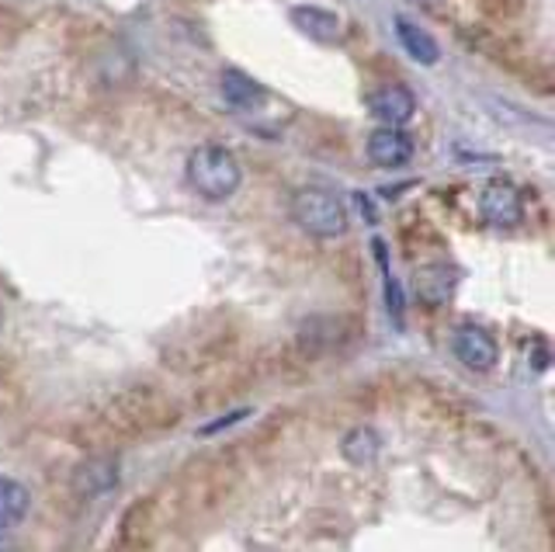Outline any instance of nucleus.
<instances>
[{
    "instance_id": "ddd939ff",
    "label": "nucleus",
    "mask_w": 555,
    "mask_h": 552,
    "mask_svg": "<svg viewBox=\"0 0 555 552\" xmlns=\"http://www.w3.org/2000/svg\"><path fill=\"white\" fill-rule=\"evenodd\" d=\"M378 448H382V441L372 427H354L351 435L340 441V452L351 465H372L378 459Z\"/></svg>"
},
{
    "instance_id": "9d476101",
    "label": "nucleus",
    "mask_w": 555,
    "mask_h": 552,
    "mask_svg": "<svg viewBox=\"0 0 555 552\" xmlns=\"http://www.w3.org/2000/svg\"><path fill=\"white\" fill-rule=\"evenodd\" d=\"M455 282H459V274L455 268H448V265H424L421 271H416V296H421V303L427 306H441L451 299V292H455Z\"/></svg>"
},
{
    "instance_id": "423d86ee",
    "label": "nucleus",
    "mask_w": 555,
    "mask_h": 552,
    "mask_svg": "<svg viewBox=\"0 0 555 552\" xmlns=\"http://www.w3.org/2000/svg\"><path fill=\"white\" fill-rule=\"evenodd\" d=\"M413 140L396 126H382L369 136V143H364V153H369V161L382 170H399L413 161Z\"/></svg>"
},
{
    "instance_id": "9b49d317",
    "label": "nucleus",
    "mask_w": 555,
    "mask_h": 552,
    "mask_svg": "<svg viewBox=\"0 0 555 552\" xmlns=\"http://www.w3.org/2000/svg\"><path fill=\"white\" fill-rule=\"evenodd\" d=\"M396 39H399V46L406 49V56L413 60V63H421V66H434L441 60V49H438V42H434V36H427V31L421 28V25H413L410 18H403V14H396Z\"/></svg>"
},
{
    "instance_id": "2eb2a0df",
    "label": "nucleus",
    "mask_w": 555,
    "mask_h": 552,
    "mask_svg": "<svg viewBox=\"0 0 555 552\" xmlns=\"http://www.w3.org/2000/svg\"><path fill=\"white\" fill-rule=\"evenodd\" d=\"M243 418H250V410H236V413H230V418H219V421H212V424H205L198 435L202 438H212V435H219V431H230L233 424H240Z\"/></svg>"
},
{
    "instance_id": "f257e3e1",
    "label": "nucleus",
    "mask_w": 555,
    "mask_h": 552,
    "mask_svg": "<svg viewBox=\"0 0 555 552\" xmlns=\"http://www.w3.org/2000/svg\"><path fill=\"white\" fill-rule=\"evenodd\" d=\"M184 178L191 184V192L202 195L205 202H225L240 192L243 167L233 150H225L219 143H202L188 153Z\"/></svg>"
},
{
    "instance_id": "dca6fc26",
    "label": "nucleus",
    "mask_w": 555,
    "mask_h": 552,
    "mask_svg": "<svg viewBox=\"0 0 555 552\" xmlns=\"http://www.w3.org/2000/svg\"><path fill=\"white\" fill-rule=\"evenodd\" d=\"M0 552H14V542L8 531H0Z\"/></svg>"
},
{
    "instance_id": "6e6552de",
    "label": "nucleus",
    "mask_w": 555,
    "mask_h": 552,
    "mask_svg": "<svg viewBox=\"0 0 555 552\" xmlns=\"http://www.w3.org/2000/svg\"><path fill=\"white\" fill-rule=\"evenodd\" d=\"M219 94H222L225 105L236 108V112H257V108H264V101H268V91L243 70H222L219 74Z\"/></svg>"
},
{
    "instance_id": "4468645a",
    "label": "nucleus",
    "mask_w": 555,
    "mask_h": 552,
    "mask_svg": "<svg viewBox=\"0 0 555 552\" xmlns=\"http://www.w3.org/2000/svg\"><path fill=\"white\" fill-rule=\"evenodd\" d=\"M386 306H389V313L396 317V323H403V313H406V303H403V288H399V282L392 279L389 271H386Z\"/></svg>"
},
{
    "instance_id": "39448f33",
    "label": "nucleus",
    "mask_w": 555,
    "mask_h": 552,
    "mask_svg": "<svg viewBox=\"0 0 555 552\" xmlns=\"http://www.w3.org/2000/svg\"><path fill=\"white\" fill-rule=\"evenodd\" d=\"M364 105H369L372 118H378L382 126H396V129H403L416 115V98L406 84H382V88H375L364 98Z\"/></svg>"
},
{
    "instance_id": "0eeeda50",
    "label": "nucleus",
    "mask_w": 555,
    "mask_h": 552,
    "mask_svg": "<svg viewBox=\"0 0 555 552\" xmlns=\"http://www.w3.org/2000/svg\"><path fill=\"white\" fill-rule=\"evenodd\" d=\"M292 25L309 36L312 42H340L344 39V18L337 11L320 8V4H299L292 8Z\"/></svg>"
},
{
    "instance_id": "20e7f679",
    "label": "nucleus",
    "mask_w": 555,
    "mask_h": 552,
    "mask_svg": "<svg viewBox=\"0 0 555 552\" xmlns=\"http://www.w3.org/2000/svg\"><path fill=\"white\" fill-rule=\"evenodd\" d=\"M451 355H455L468 372H490L500 358L493 334L479 323H462L451 334Z\"/></svg>"
},
{
    "instance_id": "f3484780",
    "label": "nucleus",
    "mask_w": 555,
    "mask_h": 552,
    "mask_svg": "<svg viewBox=\"0 0 555 552\" xmlns=\"http://www.w3.org/2000/svg\"><path fill=\"white\" fill-rule=\"evenodd\" d=\"M416 4H438V0H416Z\"/></svg>"
},
{
    "instance_id": "1a4fd4ad",
    "label": "nucleus",
    "mask_w": 555,
    "mask_h": 552,
    "mask_svg": "<svg viewBox=\"0 0 555 552\" xmlns=\"http://www.w3.org/2000/svg\"><path fill=\"white\" fill-rule=\"evenodd\" d=\"M115 483H118V462L108 455L83 459L74 470V490L80 497H104L108 490H115Z\"/></svg>"
},
{
    "instance_id": "f03ea898",
    "label": "nucleus",
    "mask_w": 555,
    "mask_h": 552,
    "mask_svg": "<svg viewBox=\"0 0 555 552\" xmlns=\"http://www.w3.org/2000/svg\"><path fill=\"white\" fill-rule=\"evenodd\" d=\"M288 213L295 219V227L309 236H320V240H334L347 233V205L337 192L320 184H306L299 192L292 195L288 202Z\"/></svg>"
},
{
    "instance_id": "f8f14e48",
    "label": "nucleus",
    "mask_w": 555,
    "mask_h": 552,
    "mask_svg": "<svg viewBox=\"0 0 555 552\" xmlns=\"http://www.w3.org/2000/svg\"><path fill=\"white\" fill-rule=\"evenodd\" d=\"M25 514H28L25 483H17L11 476H0V531H11L14 525H22Z\"/></svg>"
},
{
    "instance_id": "7ed1b4c3",
    "label": "nucleus",
    "mask_w": 555,
    "mask_h": 552,
    "mask_svg": "<svg viewBox=\"0 0 555 552\" xmlns=\"http://www.w3.org/2000/svg\"><path fill=\"white\" fill-rule=\"evenodd\" d=\"M479 216L493 230H514L525 219V195L514 181H486L479 192Z\"/></svg>"
}]
</instances>
